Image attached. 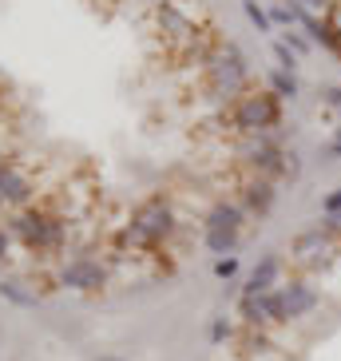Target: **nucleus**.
<instances>
[{"instance_id": "393cba45", "label": "nucleus", "mask_w": 341, "mask_h": 361, "mask_svg": "<svg viewBox=\"0 0 341 361\" xmlns=\"http://www.w3.org/2000/svg\"><path fill=\"white\" fill-rule=\"evenodd\" d=\"M8 250H12V234L4 231V226H0V262L8 258Z\"/></svg>"}, {"instance_id": "9d476101", "label": "nucleus", "mask_w": 341, "mask_h": 361, "mask_svg": "<svg viewBox=\"0 0 341 361\" xmlns=\"http://www.w3.org/2000/svg\"><path fill=\"white\" fill-rule=\"evenodd\" d=\"M32 195H36V187L28 175H20L12 163L0 167V207H28Z\"/></svg>"}, {"instance_id": "bb28decb", "label": "nucleus", "mask_w": 341, "mask_h": 361, "mask_svg": "<svg viewBox=\"0 0 341 361\" xmlns=\"http://www.w3.org/2000/svg\"><path fill=\"white\" fill-rule=\"evenodd\" d=\"M330 151H333V155H341V135H333V143H330Z\"/></svg>"}, {"instance_id": "39448f33", "label": "nucleus", "mask_w": 341, "mask_h": 361, "mask_svg": "<svg viewBox=\"0 0 341 361\" xmlns=\"http://www.w3.org/2000/svg\"><path fill=\"white\" fill-rule=\"evenodd\" d=\"M60 290H75V294H96V290L107 286V266L92 255H75L60 266V274H56Z\"/></svg>"}, {"instance_id": "5701e85b", "label": "nucleus", "mask_w": 341, "mask_h": 361, "mask_svg": "<svg viewBox=\"0 0 341 361\" xmlns=\"http://www.w3.org/2000/svg\"><path fill=\"white\" fill-rule=\"evenodd\" d=\"M321 214H337L341 219V187H333V191L321 199Z\"/></svg>"}, {"instance_id": "7ed1b4c3", "label": "nucleus", "mask_w": 341, "mask_h": 361, "mask_svg": "<svg viewBox=\"0 0 341 361\" xmlns=\"http://www.w3.org/2000/svg\"><path fill=\"white\" fill-rule=\"evenodd\" d=\"M203 75H206V87H211V96L218 99H230L235 104L238 96L250 92V60L242 56L238 44H218L214 56L203 64Z\"/></svg>"}, {"instance_id": "412c9836", "label": "nucleus", "mask_w": 341, "mask_h": 361, "mask_svg": "<svg viewBox=\"0 0 341 361\" xmlns=\"http://www.w3.org/2000/svg\"><path fill=\"white\" fill-rule=\"evenodd\" d=\"M230 338H235V326L226 318H214L211 322V345H223V341H230Z\"/></svg>"}, {"instance_id": "b1692460", "label": "nucleus", "mask_w": 341, "mask_h": 361, "mask_svg": "<svg viewBox=\"0 0 341 361\" xmlns=\"http://www.w3.org/2000/svg\"><path fill=\"white\" fill-rule=\"evenodd\" d=\"M321 104H326V107H341V84H326V87H321Z\"/></svg>"}, {"instance_id": "f8f14e48", "label": "nucleus", "mask_w": 341, "mask_h": 361, "mask_svg": "<svg viewBox=\"0 0 341 361\" xmlns=\"http://www.w3.org/2000/svg\"><path fill=\"white\" fill-rule=\"evenodd\" d=\"M246 219H250V214L242 211V202L238 199H218L211 211H206L203 231H235V234H242Z\"/></svg>"}, {"instance_id": "a878e982", "label": "nucleus", "mask_w": 341, "mask_h": 361, "mask_svg": "<svg viewBox=\"0 0 341 361\" xmlns=\"http://www.w3.org/2000/svg\"><path fill=\"white\" fill-rule=\"evenodd\" d=\"M139 4H143V8H151V12H155V8H163L167 0H139Z\"/></svg>"}, {"instance_id": "20e7f679", "label": "nucleus", "mask_w": 341, "mask_h": 361, "mask_svg": "<svg viewBox=\"0 0 341 361\" xmlns=\"http://www.w3.org/2000/svg\"><path fill=\"white\" fill-rule=\"evenodd\" d=\"M4 231L12 234V238H20L28 250H36V255H48V250H60L68 238V226L56 219V214L48 211H36V207H28V211L12 214L8 226Z\"/></svg>"}, {"instance_id": "f3484780", "label": "nucleus", "mask_w": 341, "mask_h": 361, "mask_svg": "<svg viewBox=\"0 0 341 361\" xmlns=\"http://www.w3.org/2000/svg\"><path fill=\"white\" fill-rule=\"evenodd\" d=\"M270 20H274V28H282V24L290 28V24H298V20H302V12H298V8H290V4H282V0H278L274 8H270Z\"/></svg>"}, {"instance_id": "423d86ee", "label": "nucleus", "mask_w": 341, "mask_h": 361, "mask_svg": "<svg viewBox=\"0 0 341 361\" xmlns=\"http://www.w3.org/2000/svg\"><path fill=\"white\" fill-rule=\"evenodd\" d=\"M333 255H337L333 234H326L321 226H309V231H302L298 238L290 243V258L298 266H306V270H326V266L333 262Z\"/></svg>"}, {"instance_id": "0eeeda50", "label": "nucleus", "mask_w": 341, "mask_h": 361, "mask_svg": "<svg viewBox=\"0 0 341 361\" xmlns=\"http://www.w3.org/2000/svg\"><path fill=\"white\" fill-rule=\"evenodd\" d=\"M151 16H155V32H159L163 40H170V44H182V48H187L194 36L203 32V28L194 24L191 12L182 8V4H175V0H167V4H163V8H155Z\"/></svg>"}, {"instance_id": "6ab92c4d", "label": "nucleus", "mask_w": 341, "mask_h": 361, "mask_svg": "<svg viewBox=\"0 0 341 361\" xmlns=\"http://www.w3.org/2000/svg\"><path fill=\"white\" fill-rule=\"evenodd\" d=\"M274 60H278V68H282V72H298V60H302V56H294L286 44L278 40V44H274Z\"/></svg>"}, {"instance_id": "f257e3e1", "label": "nucleus", "mask_w": 341, "mask_h": 361, "mask_svg": "<svg viewBox=\"0 0 341 361\" xmlns=\"http://www.w3.org/2000/svg\"><path fill=\"white\" fill-rule=\"evenodd\" d=\"M226 123L230 131L242 139H254V135H270V131H282L286 128V119H282V99L274 92H246L230 104L226 111Z\"/></svg>"}, {"instance_id": "4be33fe9", "label": "nucleus", "mask_w": 341, "mask_h": 361, "mask_svg": "<svg viewBox=\"0 0 341 361\" xmlns=\"http://www.w3.org/2000/svg\"><path fill=\"white\" fill-rule=\"evenodd\" d=\"M235 274H238V258H235V255L214 258V278H223V282H230Z\"/></svg>"}, {"instance_id": "f03ea898", "label": "nucleus", "mask_w": 341, "mask_h": 361, "mask_svg": "<svg viewBox=\"0 0 341 361\" xmlns=\"http://www.w3.org/2000/svg\"><path fill=\"white\" fill-rule=\"evenodd\" d=\"M175 231H179V214L170 211V202L163 199V195H151L147 202H139L135 211H131L123 238H128L135 250H155V246H163Z\"/></svg>"}, {"instance_id": "2eb2a0df", "label": "nucleus", "mask_w": 341, "mask_h": 361, "mask_svg": "<svg viewBox=\"0 0 341 361\" xmlns=\"http://www.w3.org/2000/svg\"><path fill=\"white\" fill-rule=\"evenodd\" d=\"M203 243H206V250H211V255L226 258V255H235V250H238L242 234H235V231H203Z\"/></svg>"}, {"instance_id": "1a4fd4ad", "label": "nucleus", "mask_w": 341, "mask_h": 361, "mask_svg": "<svg viewBox=\"0 0 341 361\" xmlns=\"http://www.w3.org/2000/svg\"><path fill=\"white\" fill-rule=\"evenodd\" d=\"M282 306H286V322H298L306 318V314H314L318 310V290L309 286L306 278H290V282H282Z\"/></svg>"}, {"instance_id": "9b49d317", "label": "nucleus", "mask_w": 341, "mask_h": 361, "mask_svg": "<svg viewBox=\"0 0 341 361\" xmlns=\"http://www.w3.org/2000/svg\"><path fill=\"white\" fill-rule=\"evenodd\" d=\"M278 286H282V258L266 255V258H258V266L250 270V278H246V286H242V298L270 294V290H278Z\"/></svg>"}, {"instance_id": "dca6fc26", "label": "nucleus", "mask_w": 341, "mask_h": 361, "mask_svg": "<svg viewBox=\"0 0 341 361\" xmlns=\"http://www.w3.org/2000/svg\"><path fill=\"white\" fill-rule=\"evenodd\" d=\"M242 12H246V20L254 24V28H258L262 36L278 32V28H274V20H270V8H262L258 0H242Z\"/></svg>"}, {"instance_id": "4468645a", "label": "nucleus", "mask_w": 341, "mask_h": 361, "mask_svg": "<svg viewBox=\"0 0 341 361\" xmlns=\"http://www.w3.org/2000/svg\"><path fill=\"white\" fill-rule=\"evenodd\" d=\"M266 87L274 92L278 99H282V104H286V99L294 104V99L302 96V84H298V75H294V72H282V68H274V72L266 75Z\"/></svg>"}, {"instance_id": "aec40b11", "label": "nucleus", "mask_w": 341, "mask_h": 361, "mask_svg": "<svg viewBox=\"0 0 341 361\" xmlns=\"http://www.w3.org/2000/svg\"><path fill=\"white\" fill-rule=\"evenodd\" d=\"M282 44H286V48H290V52H294V56H306L309 48H314L306 32H282Z\"/></svg>"}, {"instance_id": "6e6552de", "label": "nucleus", "mask_w": 341, "mask_h": 361, "mask_svg": "<svg viewBox=\"0 0 341 361\" xmlns=\"http://www.w3.org/2000/svg\"><path fill=\"white\" fill-rule=\"evenodd\" d=\"M238 202H242L246 214H270L278 202V183L274 179H262V175H246L242 187H238Z\"/></svg>"}, {"instance_id": "a211bd4d", "label": "nucleus", "mask_w": 341, "mask_h": 361, "mask_svg": "<svg viewBox=\"0 0 341 361\" xmlns=\"http://www.w3.org/2000/svg\"><path fill=\"white\" fill-rule=\"evenodd\" d=\"M282 4H290V8H298V12H309V16H326L333 0H282Z\"/></svg>"}, {"instance_id": "ddd939ff", "label": "nucleus", "mask_w": 341, "mask_h": 361, "mask_svg": "<svg viewBox=\"0 0 341 361\" xmlns=\"http://www.w3.org/2000/svg\"><path fill=\"white\" fill-rule=\"evenodd\" d=\"M0 298H4L8 306H16V310H36L40 306V294L28 290L24 282H16V278H0Z\"/></svg>"}, {"instance_id": "cd10ccee", "label": "nucleus", "mask_w": 341, "mask_h": 361, "mask_svg": "<svg viewBox=\"0 0 341 361\" xmlns=\"http://www.w3.org/2000/svg\"><path fill=\"white\" fill-rule=\"evenodd\" d=\"M96 361H128V357H111V353H99Z\"/></svg>"}]
</instances>
